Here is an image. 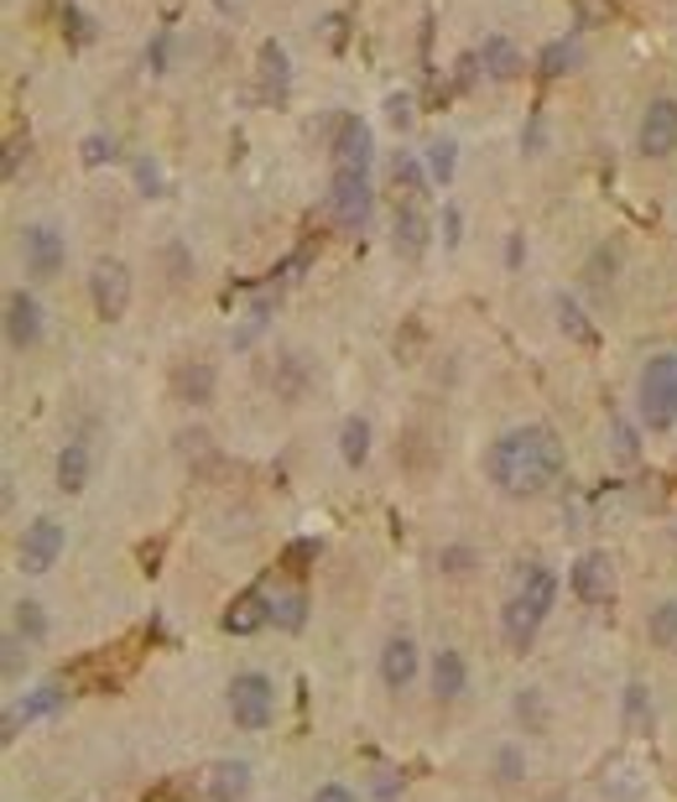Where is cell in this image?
Segmentation results:
<instances>
[{
    "mask_svg": "<svg viewBox=\"0 0 677 802\" xmlns=\"http://www.w3.org/2000/svg\"><path fill=\"white\" fill-rule=\"evenodd\" d=\"M266 621H271V600L256 594V589H245V594L224 610V631H230V636H251V631H260Z\"/></svg>",
    "mask_w": 677,
    "mask_h": 802,
    "instance_id": "cell-14",
    "label": "cell"
},
{
    "mask_svg": "<svg viewBox=\"0 0 677 802\" xmlns=\"http://www.w3.org/2000/svg\"><path fill=\"white\" fill-rule=\"evenodd\" d=\"M558 600V579H553V568H542V562H526L517 573V589L506 594V610H500V636L511 651H526V646L537 642L542 621H547V610Z\"/></svg>",
    "mask_w": 677,
    "mask_h": 802,
    "instance_id": "cell-2",
    "label": "cell"
},
{
    "mask_svg": "<svg viewBox=\"0 0 677 802\" xmlns=\"http://www.w3.org/2000/svg\"><path fill=\"white\" fill-rule=\"evenodd\" d=\"M464 682H469L464 657H458L454 646H443L439 657H433V693H439V699H458V693H464Z\"/></svg>",
    "mask_w": 677,
    "mask_h": 802,
    "instance_id": "cell-16",
    "label": "cell"
},
{
    "mask_svg": "<svg viewBox=\"0 0 677 802\" xmlns=\"http://www.w3.org/2000/svg\"><path fill=\"white\" fill-rule=\"evenodd\" d=\"M574 63H578V47H574V42H553V47L542 53V74H547V79H558V74H568V68H574Z\"/></svg>",
    "mask_w": 677,
    "mask_h": 802,
    "instance_id": "cell-29",
    "label": "cell"
},
{
    "mask_svg": "<svg viewBox=\"0 0 677 802\" xmlns=\"http://www.w3.org/2000/svg\"><path fill=\"white\" fill-rule=\"evenodd\" d=\"M574 594L584 604L615 600V562H610V553H584V558L574 562Z\"/></svg>",
    "mask_w": 677,
    "mask_h": 802,
    "instance_id": "cell-9",
    "label": "cell"
},
{
    "mask_svg": "<svg viewBox=\"0 0 677 802\" xmlns=\"http://www.w3.org/2000/svg\"><path fill=\"white\" fill-rule=\"evenodd\" d=\"M313 802H355V798H349L344 787H334V782H329V787H319V798H313Z\"/></svg>",
    "mask_w": 677,
    "mask_h": 802,
    "instance_id": "cell-47",
    "label": "cell"
},
{
    "mask_svg": "<svg viewBox=\"0 0 677 802\" xmlns=\"http://www.w3.org/2000/svg\"><path fill=\"white\" fill-rule=\"evenodd\" d=\"M646 631H652V642H657L662 651H677V600L657 604V610H652V625H646Z\"/></svg>",
    "mask_w": 677,
    "mask_h": 802,
    "instance_id": "cell-25",
    "label": "cell"
},
{
    "mask_svg": "<svg viewBox=\"0 0 677 802\" xmlns=\"http://www.w3.org/2000/svg\"><path fill=\"white\" fill-rule=\"evenodd\" d=\"M479 63H485V74H490L496 83L521 79V68H526L511 37H485V47H479Z\"/></svg>",
    "mask_w": 677,
    "mask_h": 802,
    "instance_id": "cell-15",
    "label": "cell"
},
{
    "mask_svg": "<svg viewBox=\"0 0 677 802\" xmlns=\"http://www.w3.org/2000/svg\"><path fill=\"white\" fill-rule=\"evenodd\" d=\"M475 79H479V53H464L458 58V89H475Z\"/></svg>",
    "mask_w": 677,
    "mask_h": 802,
    "instance_id": "cell-39",
    "label": "cell"
},
{
    "mask_svg": "<svg viewBox=\"0 0 677 802\" xmlns=\"http://www.w3.org/2000/svg\"><path fill=\"white\" fill-rule=\"evenodd\" d=\"M604 271H615V250H595V261H589V281L604 287Z\"/></svg>",
    "mask_w": 677,
    "mask_h": 802,
    "instance_id": "cell-38",
    "label": "cell"
},
{
    "mask_svg": "<svg viewBox=\"0 0 677 802\" xmlns=\"http://www.w3.org/2000/svg\"><path fill=\"white\" fill-rule=\"evenodd\" d=\"M136 182L146 193H157V167H152V161H136Z\"/></svg>",
    "mask_w": 677,
    "mask_h": 802,
    "instance_id": "cell-45",
    "label": "cell"
},
{
    "mask_svg": "<svg viewBox=\"0 0 677 802\" xmlns=\"http://www.w3.org/2000/svg\"><path fill=\"white\" fill-rule=\"evenodd\" d=\"M146 68H152V74H162V68H167V37H157L152 47H146Z\"/></svg>",
    "mask_w": 677,
    "mask_h": 802,
    "instance_id": "cell-41",
    "label": "cell"
},
{
    "mask_svg": "<svg viewBox=\"0 0 677 802\" xmlns=\"http://www.w3.org/2000/svg\"><path fill=\"white\" fill-rule=\"evenodd\" d=\"M615 448H620V459H636V433L625 422H615Z\"/></svg>",
    "mask_w": 677,
    "mask_h": 802,
    "instance_id": "cell-40",
    "label": "cell"
},
{
    "mask_svg": "<svg viewBox=\"0 0 677 802\" xmlns=\"http://www.w3.org/2000/svg\"><path fill=\"white\" fill-rule=\"evenodd\" d=\"M615 16V0H578V21L584 26H599V21Z\"/></svg>",
    "mask_w": 677,
    "mask_h": 802,
    "instance_id": "cell-35",
    "label": "cell"
},
{
    "mask_svg": "<svg viewBox=\"0 0 677 802\" xmlns=\"http://www.w3.org/2000/svg\"><path fill=\"white\" fill-rule=\"evenodd\" d=\"M110 157H115V141H110V136H89V141H84V167H104Z\"/></svg>",
    "mask_w": 677,
    "mask_h": 802,
    "instance_id": "cell-34",
    "label": "cell"
},
{
    "mask_svg": "<svg viewBox=\"0 0 677 802\" xmlns=\"http://www.w3.org/2000/svg\"><path fill=\"white\" fill-rule=\"evenodd\" d=\"M21 152H26V141H21V136H11V146H5V178H16Z\"/></svg>",
    "mask_w": 677,
    "mask_h": 802,
    "instance_id": "cell-44",
    "label": "cell"
},
{
    "mask_svg": "<svg viewBox=\"0 0 677 802\" xmlns=\"http://www.w3.org/2000/svg\"><path fill=\"white\" fill-rule=\"evenodd\" d=\"M490 480L506 490V495H542L547 484L563 475V443L553 427H517L496 438L490 448Z\"/></svg>",
    "mask_w": 677,
    "mask_h": 802,
    "instance_id": "cell-1",
    "label": "cell"
},
{
    "mask_svg": "<svg viewBox=\"0 0 677 802\" xmlns=\"http://www.w3.org/2000/svg\"><path fill=\"white\" fill-rule=\"evenodd\" d=\"M16 631L26 636V642H42L47 636V615H42V604H16Z\"/></svg>",
    "mask_w": 677,
    "mask_h": 802,
    "instance_id": "cell-31",
    "label": "cell"
},
{
    "mask_svg": "<svg viewBox=\"0 0 677 802\" xmlns=\"http://www.w3.org/2000/svg\"><path fill=\"white\" fill-rule=\"evenodd\" d=\"M443 568H448V573H464V568H469V547H448V553H443Z\"/></svg>",
    "mask_w": 677,
    "mask_h": 802,
    "instance_id": "cell-43",
    "label": "cell"
},
{
    "mask_svg": "<svg viewBox=\"0 0 677 802\" xmlns=\"http://www.w3.org/2000/svg\"><path fill=\"white\" fill-rule=\"evenodd\" d=\"M558 319H563V334H574L578 344H595V328H589V319H584V313H578L568 298L558 302Z\"/></svg>",
    "mask_w": 677,
    "mask_h": 802,
    "instance_id": "cell-32",
    "label": "cell"
},
{
    "mask_svg": "<svg viewBox=\"0 0 677 802\" xmlns=\"http://www.w3.org/2000/svg\"><path fill=\"white\" fill-rule=\"evenodd\" d=\"M173 386H178V397L182 401H193V406H203V401L214 397V370L209 365H182L178 376H173Z\"/></svg>",
    "mask_w": 677,
    "mask_h": 802,
    "instance_id": "cell-21",
    "label": "cell"
},
{
    "mask_svg": "<svg viewBox=\"0 0 677 802\" xmlns=\"http://www.w3.org/2000/svg\"><path fill=\"white\" fill-rule=\"evenodd\" d=\"M63 32H68L74 42H89V37H95V21L84 16L79 5H63Z\"/></svg>",
    "mask_w": 677,
    "mask_h": 802,
    "instance_id": "cell-33",
    "label": "cell"
},
{
    "mask_svg": "<svg viewBox=\"0 0 677 802\" xmlns=\"http://www.w3.org/2000/svg\"><path fill=\"white\" fill-rule=\"evenodd\" d=\"M641 417L646 427H673L677 422V355H657L641 370Z\"/></svg>",
    "mask_w": 677,
    "mask_h": 802,
    "instance_id": "cell-3",
    "label": "cell"
},
{
    "mask_svg": "<svg viewBox=\"0 0 677 802\" xmlns=\"http://www.w3.org/2000/svg\"><path fill=\"white\" fill-rule=\"evenodd\" d=\"M380 678H386V688H397V693L418 678V646L407 642V636L386 642V651H380Z\"/></svg>",
    "mask_w": 677,
    "mask_h": 802,
    "instance_id": "cell-13",
    "label": "cell"
},
{
    "mask_svg": "<svg viewBox=\"0 0 677 802\" xmlns=\"http://www.w3.org/2000/svg\"><path fill=\"white\" fill-rule=\"evenodd\" d=\"M5 339L16 349H32L42 339V302L32 292H11L5 298Z\"/></svg>",
    "mask_w": 677,
    "mask_h": 802,
    "instance_id": "cell-12",
    "label": "cell"
},
{
    "mask_svg": "<svg viewBox=\"0 0 677 802\" xmlns=\"http://www.w3.org/2000/svg\"><path fill=\"white\" fill-rule=\"evenodd\" d=\"M625 735H652V703H646L641 682L625 688Z\"/></svg>",
    "mask_w": 677,
    "mask_h": 802,
    "instance_id": "cell-24",
    "label": "cell"
},
{
    "mask_svg": "<svg viewBox=\"0 0 677 802\" xmlns=\"http://www.w3.org/2000/svg\"><path fill=\"white\" fill-rule=\"evenodd\" d=\"M521 777V756L517 750H500V782H517Z\"/></svg>",
    "mask_w": 677,
    "mask_h": 802,
    "instance_id": "cell-42",
    "label": "cell"
},
{
    "mask_svg": "<svg viewBox=\"0 0 677 802\" xmlns=\"http://www.w3.org/2000/svg\"><path fill=\"white\" fill-rule=\"evenodd\" d=\"M386 121L397 125V131H407L412 125V94H391L386 100Z\"/></svg>",
    "mask_w": 677,
    "mask_h": 802,
    "instance_id": "cell-37",
    "label": "cell"
},
{
    "mask_svg": "<svg viewBox=\"0 0 677 802\" xmlns=\"http://www.w3.org/2000/svg\"><path fill=\"white\" fill-rule=\"evenodd\" d=\"M391 182H397V193L407 199V209H412V203L422 199V188H428V182H422V167L412 157H397V167H391Z\"/></svg>",
    "mask_w": 677,
    "mask_h": 802,
    "instance_id": "cell-26",
    "label": "cell"
},
{
    "mask_svg": "<svg viewBox=\"0 0 677 802\" xmlns=\"http://www.w3.org/2000/svg\"><path fill=\"white\" fill-rule=\"evenodd\" d=\"M271 709H277V693L260 672H240L230 682V714H235L240 729H266L271 724Z\"/></svg>",
    "mask_w": 677,
    "mask_h": 802,
    "instance_id": "cell-4",
    "label": "cell"
},
{
    "mask_svg": "<svg viewBox=\"0 0 677 802\" xmlns=\"http://www.w3.org/2000/svg\"><path fill=\"white\" fill-rule=\"evenodd\" d=\"M338 454H344V464H365V459H370V422H365V417L344 422V427H338Z\"/></svg>",
    "mask_w": 677,
    "mask_h": 802,
    "instance_id": "cell-22",
    "label": "cell"
},
{
    "mask_svg": "<svg viewBox=\"0 0 677 802\" xmlns=\"http://www.w3.org/2000/svg\"><path fill=\"white\" fill-rule=\"evenodd\" d=\"M323 42H329V47H344V42H349V16H344V11H334V16H323Z\"/></svg>",
    "mask_w": 677,
    "mask_h": 802,
    "instance_id": "cell-36",
    "label": "cell"
},
{
    "mask_svg": "<svg viewBox=\"0 0 677 802\" xmlns=\"http://www.w3.org/2000/svg\"><path fill=\"white\" fill-rule=\"evenodd\" d=\"M391 241H397V250L407 256V261H418L422 250H428V220H422L418 209H401V214H397V235H391Z\"/></svg>",
    "mask_w": 677,
    "mask_h": 802,
    "instance_id": "cell-20",
    "label": "cell"
},
{
    "mask_svg": "<svg viewBox=\"0 0 677 802\" xmlns=\"http://www.w3.org/2000/svg\"><path fill=\"white\" fill-rule=\"evenodd\" d=\"M245 787H251V766L220 761L214 771H209V798L214 802H240L245 798Z\"/></svg>",
    "mask_w": 677,
    "mask_h": 802,
    "instance_id": "cell-18",
    "label": "cell"
},
{
    "mask_svg": "<svg viewBox=\"0 0 677 802\" xmlns=\"http://www.w3.org/2000/svg\"><path fill=\"white\" fill-rule=\"evenodd\" d=\"M63 699H68V693H63V682H47V688H37V693H32V699H21V709H16V724L26 720H47V714H58L63 709Z\"/></svg>",
    "mask_w": 677,
    "mask_h": 802,
    "instance_id": "cell-23",
    "label": "cell"
},
{
    "mask_svg": "<svg viewBox=\"0 0 677 802\" xmlns=\"http://www.w3.org/2000/svg\"><path fill=\"white\" fill-rule=\"evenodd\" d=\"M84 484H89V448H84V443H68L58 454V490L63 495H79Z\"/></svg>",
    "mask_w": 677,
    "mask_h": 802,
    "instance_id": "cell-19",
    "label": "cell"
},
{
    "mask_svg": "<svg viewBox=\"0 0 677 802\" xmlns=\"http://www.w3.org/2000/svg\"><path fill=\"white\" fill-rule=\"evenodd\" d=\"M329 152H334V172H365L370 167V125L359 115H338Z\"/></svg>",
    "mask_w": 677,
    "mask_h": 802,
    "instance_id": "cell-7",
    "label": "cell"
},
{
    "mask_svg": "<svg viewBox=\"0 0 677 802\" xmlns=\"http://www.w3.org/2000/svg\"><path fill=\"white\" fill-rule=\"evenodd\" d=\"M287 83H292V68H287V53H281V42H260V89L281 100L287 94Z\"/></svg>",
    "mask_w": 677,
    "mask_h": 802,
    "instance_id": "cell-17",
    "label": "cell"
},
{
    "mask_svg": "<svg viewBox=\"0 0 677 802\" xmlns=\"http://www.w3.org/2000/svg\"><path fill=\"white\" fill-rule=\"evenodd\" d=\"M329 214L338 220V230H365V220H370V182H365V172H334Z\"/></svg>",
    "mask_w": 677,
    "mask_h": 802,
    "instance_id": "cell-5",
    "label": "cell"
},
{
    "mask_svg": "<svg viewBox=\"0 0 677 802\" xmlns=\"http://www.w3.org/2000/svg\"><path fill=\"white\" fill-rule=\"evenodd\" d=\"M16 667H21V642L11 636V642H5V678H16Z\"/></svg>",
    "mask_w": 677,
    "mask_h": 802,
    "instance_id": "cell-46",
    "label": "cell"
},
{
    "mask_svg": "<svg viewBox=\"0 0 677 802\" xmlns=\"http://www.w3.org/2000/svg\"><path fill=\"white\" fill-rule=\"evenodd\" d=\"M89 298H95V313L100 319H125V308H131V271L120 261H100L95 266V277H89Z\"/></svg>",
    "mask_w": 677,
    "mask_h": 802,
    "instance_id": "cell-6",
    "label": "cell"
},
{
    "mask_svg": "<svg viewBox=\"0 0 677 802\" xmlns=\"http://www.w3.org/2000/svg\"><path fill=\"white\" fill-rule=\"evenodd\" d=\"M313 562H319V542H313V537L287 542V553H281V568H287V573H308Z\"/></svg>",
    "mask_w": 677,
    "mask_h": 802,
    "instance_id": "cell-27",
    "label": "cell"
},
{
    "mask_svg": "<svg viewBox=\"0 0 677 802\" xmlns=\"http://www.w3.org/2000/svg\"><path fill=\"white\" fill-rule=\"evenodd\" d=\"M302 610H308L302 594H281V600H271V621H277L281 631H302V621H308Z\"/></svg>",
    "mask_w": 677,
    "mask_h": 802,
    "instance_id": "cell-28",
    "label": "cell"
},
{
    "mask_svg": "<svg viewBox=\"0 0 677 802\" xmlns=\"http://www.w3.org/2000/svg\"><path fill=\"white\" fill-rule=\"evenodd\" d=\"M63 553V526L53 516H37V522L26 526V537H21V568L26 573H47Z\"/></svg>",
    "mask_w": 677,
    "mask_h": 802,
    "instance_id": "cell-11",
    "label": "cell"
},
{
    "mask_svg": "<svg viewBox=\"0 0 677 802\" xmlns=\"http://www.w3.org/2000/svg\"><path fill=\"white\" fill-rule=\"evenodd\" d=\"M636 141H641L646 157H667V152H677V100H652L646 104Z\"/></svg>",
    "mask_w": 677,
    "mask_h": 802,
    "instance_id": "cell-10",
    "label": "cell"
},
{
    "mask_svg": "<svg viewBox=\"0 0 677 802\" xmlns=\"http://www.w3.org/2000/svg\"><path fill=\"white\" fill-rule=\"evenodd\" d=\"M443 241L458 245V209H448V214H443Z\"/></svg>",
    "mask_w": 677,
    "mask_h": 802,
    "instance_id": "cell-48",
    "label": "cell"
},
{
    "mask_svg": "<svg viewBox=\"0 0 677 802\" xmlns=\"http://www.w3.org/2000/svg\"><path fill=\"white\" fill-rule=\"evenodd\" d=\"M454 141H433V146H428V172H433V182H448L454 178Z\"/></svg>",
    "mask_w": 677,
    "mask_h": 802,
    "instance_id": "cell-30",
    "label": "cell"
},
{
    "mask_svg": "<svg viewBox=\"0 0 677 802\" xmlns=\"http://www.w3.org/2000/svg\"><path fill=\"white\" fill-rule=\"evenodd\" d=\"M63 235L53 224H32L21 230V261H26V277H58L63 271Z\"/></svg>",
    "mask_w": 677,
    "mask_h": 802,
    "instance_id": "cell-8",
    "label": "cell"
}]
</instances>
